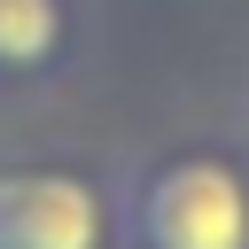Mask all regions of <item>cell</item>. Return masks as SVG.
I'll list each match as a JSON object with an SVG mask.
<instances>
[{
	"label": "cell",
	"instance_id": "obj_1",
	"mask_svg": "<svg viewBox=\"0 0 249 249\" xmlns=\"http://www.w3.org/2000/svg\"><path fill=\"white\" fill-rule=\"evenodd\" d=\"M124 249H249V148H148L124 171Z\"/></svg>",
	"mask_w": 249,
	"mask_h": 249
},
{
	"label": "cell",
	"instance_id": "obj_2",
	"mask_svg": "<svg viewBox=\"0 0 249 249\" xmlns=\"http://www.w3.org/2000/svg\"><path fill=\"white\" fill-rule=\"evenodd\" d=\"M0 249H124V171L86 148L0 156Z\"/></svg>",
	"mask_w": 249,
	"mask_h": 249
},
{
	"label": "cell",
	"instance_id": "obj_3",
	"mask_svg": "<svg viewBox=\"0 0 249 249\" xmlns=\"http://www.w3.org/2000/svg\"><path fill=\"white\" fill-rule=\"evenodd\" d=\"M86 62V0H0V93H47Z\"/></svg>",
	"mask_w": 249,
	"mask_h": 249
}]
</instances>
